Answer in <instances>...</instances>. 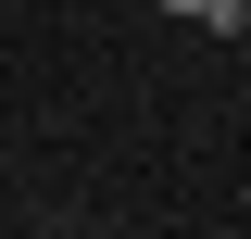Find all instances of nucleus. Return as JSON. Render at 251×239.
<instances>
[{
    "instance_id": "obj_1",
    "label": "nucleus",
    "mask_w": 251,
    "mask_h": 239,
    "mask_svg": "<svg viewBox=\"0 0 251 239\" xmlns=\"http://www.w3.org/2000/svg\"><path fill=\"white\" fill-rule=\"evenodd\" d=\"M163 13H188V26H239V0H163Z\"/></svg>"
}]
</instances>
